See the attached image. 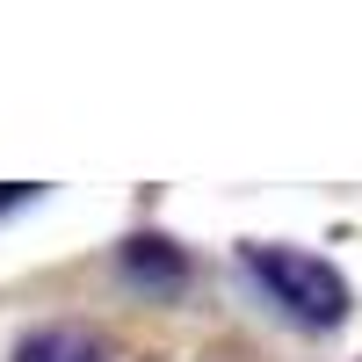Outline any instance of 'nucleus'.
Masks as SVG:
<instances>
[{
  "instance_id": "nucleus-3",
  "label": "nucleus",
  "mask_w": 362,
  "mask_h": 362,
  "mask_svg": "<svg viewBox=\"0 0 362 362\" xmlns=\"http://www.w3.org/2000/svg\"><path fill=\"white\" fill-rule=\"evenodd\" d=\"M15 362H109V348L87 334V326H37V334L15 348Z\"/></svg>"
},
{
  "instance_id": "nucleus-1",
  "label": "nucleus",
  "mask_w": 362,
  "mask_h": 362,
  "mask_svg": "<svg viewBox=\"0 0 362 362\" xmlns=\"http://www.w3.org/2000/svg\"><path fill=\"white\" fill-rule=\"evenodd\" d=\"M247 268L261 276V290L276 297V305L290 319H305V326H341L348 319V283H341V268L334 261H319V254H297V247H247Z\"/></svg>"
},
{
  "instance_id": "nucleus-4",
  "label": "nucleus",
  "mask_w": 362,
  "mask_h": 362,
  "mask_svg": "<svg viewBox=\"0 0 362 362\" xmlns=\"http://www.w3.org/2000/svg\"><path fill=\"white\" fill-rule=\"evenodd\" d=\"M22 196H29V189H0V210H8V203H22Z\"/></svg>"
},
{
  "instance_id": "nucleus-2",
  "label": "nucleus",
  "mask_w": 362,
  "mask_h": 362,
  "mask_svg": "<svg viewBox=\"0 0 362 362\" xmlns=\"http://www.w3.org/2000/svg\"><path fill=\"white\" fill-rule=\"evenodd\" d=\"M124 276L145 283V290H181L189 283V254L153 239V232H138V239H124Z\"/></svg>"
}]
</instances>
